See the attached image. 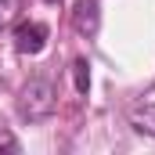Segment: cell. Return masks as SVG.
Here are the masks:
<instances>
[{
	"label": "cell",
	"mask_w": 155,
	"mask_h": 155,
	"mask_svg": "<svg viewBox=\"0 0 155 155\" xmlns=\"http://www.w3.org/2000/svg\"><path fill=\"white\" fill-rule=\"evenodd\" d=\"M58 108V90H54V83L43 76H33L22 90H18V116L29 119V123H40V119H47L51 112Z\"/></svg>",
	"instance_id": "1"
},
{
	"label": "cell",
	"mask_w": 155,
	"mask_h": 155,
	"mask_svg": "<svg viewBox=\"0 0 155 155\" xmlns=\"http://www.w3.org/2000/svg\"><path fill=\"white\" fill-rule=\"evenodd\" d=\"M47 36H51V33H47L43 22H22V25L15 29V51L33 58V54H40V51L47 47Z\"/></svg>",
	"instance_id": "2"
},
{
	"label": "cell",
	"mask_w": 155,
	"mask_h": 155,
	"mask_svg": "<svg viewBox=\"0 0 155 155\" xmlns=\"http://www.w3.org/2000/svg\"><path fill=\"white\" fill-rule=\"evenodd\" d=\"M72 25H76L79 36H97V29H101V7H97V0H76Z\"/></svg>",
	"instance_id": "3"
},
{
	"label": "cell",
	"mask_w": 155,
	"mask_h": 155,
	"mask_svg": "<svg viewBox=\"0 0 155 155\" xmlns=\"http://www.w3.org/2000/svg\"><path fill=\"white\" fill-rule=\"evenodd\" d=\"M130 126H134L137 134H148V137H155V101L137 105V108L130 112Z\"/></svg>",
	"instance_id": "4"
},
{
	"label": "cell",
	"mask_w": 155,
	"mask_h": 155,
	"mask_svg": "<svg viewBox=\"0 0 155 155\" xmlns=\"http://www.w3.org/2000/svg\"><path fill=\"white\" fill-rule=\"evenodd\" d=\"M87 69H90L87 58H76V61H72V76H76V90H79V94L90 90V72H87Z\"/></svg>",
	"instance_id": "5"
},
{
	"label": "cell",
	"mask_w": 155,
	"mask_h": 155,
	"mask_svg": "<svg viewBox=\"0 0 155 155\" xmlns=\"http://www.w3.org/2000/svg\"><path fill=\"white\" fill-rule=\"evenodd\" d=\"M22 11V0H0V29H7Z\"/></svg>",
	"instance_id": "6"
},
{
	"label": "cell",
	"mask_w": 155,
	"mask_h": 155,
	"mask_svg": "<svg viewBox=\"0 0 155 155\" xmlns=\"http://www.w3.org/2000/svg\"><path fill=\"white\" fill-rule=\"evenodd\" d=\"M51 4H58V0H51Z\"/></svg>",
	"instance_id": "7"
}]
</instances>
